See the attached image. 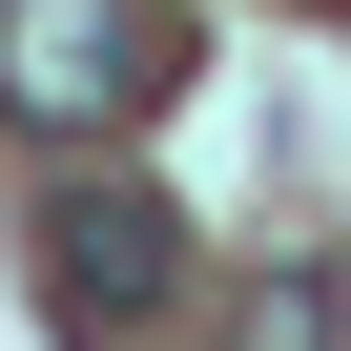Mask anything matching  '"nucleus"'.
<instances>
[{"label": "nucleus", "instance_id": "nucleus-1", "mask_svg": "<svg viewBox=\"0 0 351 351\" xmlns=\"http://www.w3.org/2000/svg\"><path fill=\"white\" fill-rule=\"evenodd\" d=\"M42 310H62L83 351H165V330L207 310L186 207H165V186H124V165H62V186H42Z\"/></svg>", "mask_w": 351, "mask_h": 351}, {"label": "nucleus", "instance_id": "nucleus-2", "mask_svg": "<svg viewBox=\"0 0 351 351\" xmlns=\"http://www.w3.org/2000/svg\"><path fill=\"white\" fill-rule=\"evenodd\" d=\"M165 104V21L145 0H0V124L21 145H104Z\"/></svg>", "mask_w": 351, "mask_h": 351}]
</instances>
